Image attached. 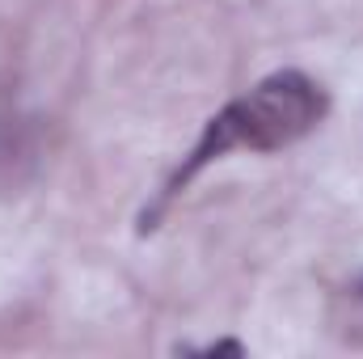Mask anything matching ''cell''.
I'll return each instance as SVG.
<instances>
[{
	"instance_id": "obj_1",
	"label": "cell",
	"mask_w": 363,
	"mask_h": 359,
	"mask_svg": "<svg viewBox=\"0 0 363 359\" xmlns=\"http://www.w3.org/2000/svg\"><path fill=\"white\" fill-rule=\"evenodd\" d=\"M330 110V93L321 89V81H313L300 68H279L271 77H262L254 89L233 97L220 114L207 118L203 136L194 140V148L182 157V165L169 174L161 186L152 211H144V233L157 224V216L178 199L190 182L199 178L211 161H224L228 153H279L300 144L308 131H317V123Z\"/></svg>"
},
{
	"instance_id": "obj_2",
	"label": "cell",
	"mask_w": 363,
	"mask_h": 359,
	"mask_svg": "<svg viewBox=\"0 0 363 359\" xmlns=\"http://www.w3.org/2000/svg\"><path fill=\"white\" fill-rule=\"evenodd\" d=\"M190 355H245V343L237 338H220V343H207V347H186Z\"/></svg>"
},
{
	"instance_id": "obj_3",
	"label": "cell",
	"mask_w": 363,
	"mask_h": 359,
	"mask_svg": "<svg viewBox=\"0 0 363 359\" xmlns=\"http://www.w3.org/2000/svg\"><path fill=\"white\" fill-rule=\"evenodd\" d=\"M355 292H359V296H363V279H359V283H355Z\"/></svg>"
}]
</instances>
